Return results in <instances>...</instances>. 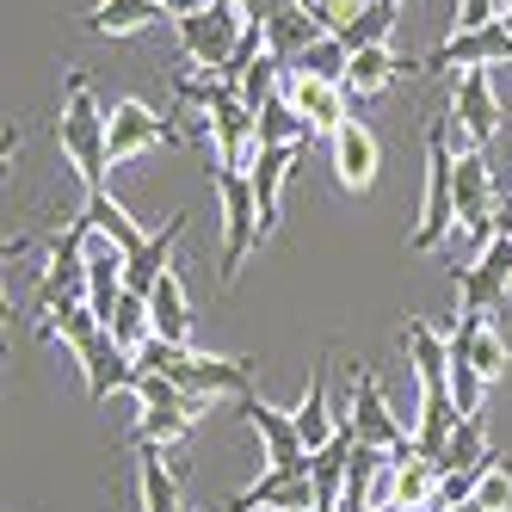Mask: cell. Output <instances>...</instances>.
Listing matches in <instances>:
<instances>
[{
  "label": "cell",
  "mask_w": 512,
  "mask_h": 512,
  "mask_svg": "<svg viewBox=\"0 0 512 512\" xmlns=\"http://www.w3.org/2000/svg\"><path fill=\"white\" fill-rule=\"evenodd\" d=\"M105 136H112V118H105L99 99H93V75H87V68H68V75H62L56 142H62V155H68V167H75V179L87 192H105V167H112Z\"/></svg>",
  "instance_id": "cell-1"
},
{
  "label": "cell",
  "mask_w": 512,
  "mask_h": 512,
  "mask_svg": "<svg viewBox=\"0 0 512 512\" xmlns=\"http://www.w3.org/2000/svg\"><path fill=\"white\" fill-rule=\"evenodd\" d=\"M457 235V155L445 142V118L426 124V204H420V223L408 235L414 253H432Z\"/></svg>",
  "instance_id": "cell-2"
},
{
  "label": "cell",
  "mask_w": 512,
  "mask_h": 512,
  "mask_svg": "<svg viewBox=\"0 0 512 512\" xmlns=\"http://www.w3.org/2000/svg\"><path fill=\"white\" fill-rule=\"evenodd\" d=\"M216 179V198H223V284L241 278L247 253L266 241V223H260V198H253V179L241 167H210Z\"/></svg>",
  "instance_id": "cell-3"
},
{
  "label": "cell",
  "mask_w": 512,
  "mask_h": 512,
  "mask_svg": "<svg viewBox=\"0 0 512 512\" xmlns=\"http://www.w3.org/2000/svg\"><path fill=\"white\" fill-rule=\"evenodd\" d=\"M346 420L358 432V445H383V451H408L414 445V420H401L389 408V395H383L371 364H358V371H352V414Z\"/></svg>",
  "instance_id": "cell-4"
},
{
  "label": "cell",
  "mask_w": 512,
  "mask_h": 512,
  "mask_svg": "<svg viewBox=\"0 0 512 512\" xmlns=\"http://www.w3.org/2000/svg\"><path fill=\"white\" fill-rule=\"evenodd\" d=\"M235 414L260 432V445H266V469H284V475H309V445H303V432L297 420H290L284 408H272L266 395H241L235 401Z\"/></svg>",
  "instance_id": "cell-5"
},
{
  "label": "cell",
  "mask_w": 512,
  "mask_h": 512,
  "mask_svg": "<svg viewBox=\"0 0 512 512\" xmlns=\"http://www.w3.org/2000/svg\"><path fill=\"white\" fill-rule=\"evenodd\" d=\"M494 62H512V31L494 19L482 31H451L426 62H408L414 75H438V68H494Z\"/></svg>",
  "instance_id": "cell-6"
},
{
  "label": "cell",
  "mask_w": 512,
  "mask_h": 512,
  "mask_svg": "<svg viewBox=\"0 0 512 512\" xmlns=\"http://www.w3.org/2000/svg\"><path fill=\"white\" fill-rule=\"evenodd\" d=\"M223 512H321V494H315V475L260 469Z\"/></svg>",
  "instance_id": "cell-7"
},
{
  "label": "cell",
  "mask_w": 512,
  "mask_h": 512,
  "mask_svg": "<svg viewBox=\"0 0 512 512\" xmlns=\"http://www.w3.org/2000/svg\"><path fill=\"white\" fill-rule=\"evenodd\" d=\"M167 142H179V130H173L161 112H149L142 99H124L118 112H112L105 155H112V167H124V161H136V155H149V149H167Z\"/></svg>",
  "instance_id": "cell-8"
},
{
  "label": "cell",
  "mask_w": 512,
  "mask_h": 512,
  "mask_svg": "<svg viewBox=\"0 0 512 512\" xmlns=\"http://www.w3.org/2000/svg\"><path fill=\"white\" fill-rule=\"evenodd\" d=\"M303 155H309V142H284V149H260V155H253V167H247L253 198H260L266 235L278 229V216H284V186L297 179V161H303Z\"/></svg>",
  "instance_id": "cell-9"
},
{
  "label": "cell",
  "mask_w": 512,
  "mask_h": 512,
  "mask_svg": "<svg viewBox=\"0 0 512 512\" xmlns=\"http://www.w3.org/2000/svg\"><path fill=\"white\" fill-rule=\"evenodd\" d=\"M451 112H457L463 130L475 136V149H488V142L500 136L506 105H500V93H494V81H488V68H463V81H457V93H451Z\"/></svg>",
  "instance_id": "cell-10"
},
{
  "label": "cell",
  "mask_w": 512,
  "mask_h": 512,
  "mask_svg": "<svg viewBox=\"0 0 512 512\" xmlns=\"http://www.w3.org/2000/svg\"><path fill=\"white\" fill-rule=\"evenodd\" d=\"M173 31H179V62H198V68H210V75L229 81L241 38H229V31L210 19V7H204V13H186V19H173Z\"/></svg>",
  "instance_id": "cell-11"
},
{
  "label": "cell",
  "mask_w": 512,
  "mask_h": 512,
  "mask_svg": "<svg viewBox=\"0 0 512 512\" xmlns=\"http://www.w3.org/2000/svg\"><path fill=\"white\" fill-rule=\"evenodd\" d=\"M451 358L475 364V371L494 383V377H506L512 346H506V334L494 327V315H457V327H451Z\"/></svg>",
  "instance_id": "cell-12"
},
{
  "label": "cell",
  "mask_w": 512,
  "mask_h": 512,
  "mask_svg": "<svg viewBox=\"0 0 512 512\" xmlns=\"http://www.w3.org/2000/svg\"><path fill=\"white\" fill-rule=\"evenodd\" d=\"M81 377H87V395L93 401H105V395H118V389H136V377H142V364H136V352H124L112 334H99V340H87L81 352Z\"/></svg>",
  "instance_id": "cell-13"
},
{
  "label": "cell",
  "mask_w": 512,
  "mask_h": 512,
  "mask_svg": "<svg viewBox=\"0 0 512 512\" xmlns=\"http://www.w3.org/2000/svg\"><path fill=\"white\" fill-rule=\"evenodd\" d=\"M401 352H408V371L420 389H445L451 383V334H438L426 315H408L401 327Z\"/></svg>",
  "instance_id": "cell-14"
},
{
  "label": "cell",
  "mask_w": 512,
  "mask_h": 512,
  "mask_svg": "<svg viewBox=\"0 0 512 512\" xmlns=\"http://www.w3.org/2000/svg\"><path fill=\"white\" fill-rule=\"evenodd\" d=\"M284 99L309 118L315 136H334L340 124H352V93L334 87V81H309V75H290L284 81Z\"/></svg>",
  "instance_id": "cell-15"
},
{
  "label": "cell",
  "mask_w": 512,
  "mask_h": 512,
  "mask_svg": "<svg viewBox=\"0 0 512 512\" xmlns=\"http://www.w3.org/2000/svg\"><path fill=\"white\" fill-rule=\"evenodd\" d=\"M179 235H186V210H173L167 223H161V235H149V241H142L130 260H124V290H130V297H149V290L161 284V272L173 266V241H179Z\"/></svg>",
  "instance_id": "cell-16"
},
{
  "label": "cell",
  "mask_w": 512,
  "mask_h": 512,
  "mask_svg": "<svg viewBox=\"0 0 512 512\" xmlns=\"http://www.w3.org/2000/svg\"><path fill=\"white\" fill-rule=\"evenodd\" d=\"M136 494H142V512H192L186 494H179V469L167 463L161 445H136Z\"/></svg>",
  "instance_id": "cell-17"
},
{
  "label": "cell",
  "mask_w": 512,
  "mask_h": 512,
  "mask_svg": "<svg viewBox=\"0 0 512 512\" xmlns=\"http://www.w3.org/2000/svg\"><path fill=\"white\" fill-rule=\"evenodd\" d=\"M334 173L346 192H371L377 186V136L364 130L358 118L334 130Z\"/></svg>",
  "instance_id": "cell-18"
},
{
  "label": "cell",
  "mask_w": 512,
  "mask_h": 512,
  "mask_svg": "<svg viewBox=\"0 0 512 512\" xmlns=\"http://www.w3.org/2000/svg\"><path fill=\"white\" fill-rule=\"evenodd\" d=\"M327 358H334V346L321 352V364H315V377H309V389H303V401L290 408V420H297V432H303V445L309 451H321L327 438H334L346 420H334V408H327Z\"/></svg>",
  "instance_id": "cell-19"
},
{
  "label": "cell",
  "mask_w": 512,
  "mask_h": 512,
  "mask_svg": "<svg viewBox=\"0 0 512 512\" xmlns=\"http://www.w3.org/2000/svg\"><path fill=\"white\" fill-rule=\"evenodd\" d=\"M149 309H155V334L173 346H192V297H186V278L173 266L161 272V284L149 290Z\"/></svg>",
  "instance_id": "cell-20"
},
{
  "label": "cell",
  "mask_w": 512,
  "mask_h": 512,
  "mask_svg": "<svg viewBox=\"0 0 512 512\" xmlns=\"http://www.w3.org/2000/svg\"><path fill=\"white\" fill-rule=\"evenodd\" d=\"M315 38H321V19L303 7V0H284V7L266 19V50H272L278 62H297Z\"/></svg>",
  "instance_id": "cell-21"
},
{
  "label": "cell",
  "mask_w": 512,
  "mask_h": 512,
  "mask_svg": "<svg viewBox=\"0 0 512 512\" xmlns=\"http://www.w3.org/2000/svg\"><path fill=\"white\" fill-rule=\"evenodd\" d=\"M155 19H167L161 0H99V7L81 19V31L87 38H130V31L155 25Z\"/></svg>",
  "instance_id": "cell-22"
},
{
  "label": "cell",
  "mask_w": 512,
  "mask_h": 512,
  "mask_svg": "<svg viewBox=\"0 0 512 512\" xmlns=\"http://www.w3.org/2000/svg\"><path fill=\"white\" fill-rule=\"evenodd\" d=\"M457 401H451V383L445 389H420V420H414V451L420 457H438L445 451V438L457 432Z\"/></svg>",
  "instance_id": "cell-23"
},
{
  "label": "cell",
  "mask_w": 512,
  "mask_h": 512,
  "mask_svg": "<svg viewBox=\"0 0 512 512\" xmlns=\"http://www.w3.org/2000/svg\"><path fill=\"white\" fill-rule=\"evenodd\" d=\"M68 303H87V260H50L38 290H31V309L38 315H56Z\"/></svg>",
  "instance_id": "cell-24"
},
{
  "label": "cell",
  "mask_w": 512,
  "mask_h": 512,
  "mask_svg": "<svg viewBox=\"0 0 512 512\" xmlns=\"http://www.w3.org/2000/svg\"><path fill=\"white\" fill-rule=\"evenodd\" d=\"M290 75H309V81H334V87H346V75H352V50H346V38L340 31H321V38L290 62Z\"/></svg>",
  "instance_id": "cell-25"
},
{
  "label": "cell",
  "mask_w": 512,
  "mask_h": 512,
  "mask_svg": "<svg viewBox=\"0 0 512 512\" xmlns=\"http://www.w3.org/2000/svg\"><path fill=\"white\" fill-rule=\"evenodd\" d=\"M401 68H408V62H395V50H389V44L358 50V56H352V75H346V93H352V105L377 99V93H383V87L401 75Z\"/></svg>",
  "instance_id": "cell-26"
},
{
  "label": "cell",
  "mask_w": 512,
  "mask_h": 512,
  "mask_svg": "<svg viewBox=\"0 0 512 512\" xmlns=\"http://www.w3.org/2000/svg\"><path fill=\"white\" fill-rule=\"evenodd\" d=\"M198 408L204 401L192 395V401H173V408H142V420H136V445H179V438L192 432V420H198Z\"/></svg>",
  "instance_id": "cell-27"
},
{
  "label": "cell",
  "mask_w": 512,
  "mask_h": 512,
  "mask_svg": "<svg viewBox=\"0 0 512 512\" xmlns=\"http://www.w3.org/2000/svg\"><path fill=\"white\" fill-rule=\"evenodd\" d=\"M395 19H401V0H364V7L340 25V38H346V50L358 56V50H371V44H389Z\"/></svg>",
  "instance_id": "cell-28"
},
{
  "label": "cell",
  "mask_w": 512,
  "mask_h": 512,
  "mask_svg": "<svg viewBox=\"0 0 512 512\" xmlns=\"http://www.w3.org/2000/svg\"><path fill=\"white\" fill-rule=\"evenodd\" d=\"M81 216H87V223H93V229H99L105 241H118L124 253H136L142 241H149V235H142V229L130 223V210H124V204H118L112 192H87V204H81Z\"/></svg>",
  "instance_id": "cell-29"
},
{
  "label": "cell",
  "mask_w": 512,
  "mask_h": 512,
  "mask_svg": "<svg viewBox=\"0 0 512 512\" xmlns=\"http://www.w3.org/2000/svg\"><path fill=\"white\" fill-rule=\"evenodd\" d=\"M284 142H315V130H309V118L297 105L278 93V99L260 105V149H284Z\"/></svg>",
  "instance_id": "cell-30"
},
{
  "label": "cell",
  "mask_w": 512,
  "mask_h": 512,
  "mask_svg": "<svg viewBox=\"0 0 512 512\" xmlns=\"http://www.w3.org/2000/svg\"><path fill=\"white\" fill-rule=\"evenodd\" d=\"M105 334H112L124 352H142L155 340V309H149V297H130L124 290V303L112 309V321H105Z\"/></svg>",
  "instance_id": "cell-31"
},
{
  "label": "cell",
  "mask_w": 512,
  "mask_h": 512,
  "mask_svg": "<svg viewBox=\"0 0 512 512\" xmlns=\"http://www.w3.org/2000/svg\"><path fill=\"white\" fill-rule=\"evenodd\" d=\"M488 451H494V445H488V432H482V420H457V432L445 438V451H438L432 463H438V469L451 475V469H469V463H482Z\"/></svg>",
  "instance_id": "cell-32"
},
{
  "label": "cell",
  "mask_w": 512,
  "mask_h": 512,
  "mask_svg": "<svg viewBox=\"0 0 512 512\" xmlns=\"http://www.w3.org/2000/svg\"><path fill=\"white\" fill-rule=\"evenodd\" d=\"M44 334H50V340H62L68 352H81L87 340H99V334H105V321L93 315V303H68V309H56V321L44 327Z\"/></svg>",
  "instance_id": "cell-33"
},
{
  "label": "cell",
  "mask_w": 512,
  "mask_h": 512,
  "mask_svg": "<svg viewBox=\"0 0 512 512\" xmlns=\"http://www.w3.org/2000/svg\"><path fill=\"white\" fill-rule=\"evenodd\" d=\"M235 87L223 81V75H173V99L179 105H204V112H216Z\"/></svg>",
  "instance_id": "cell-34"
},
{
  "label": "cell",
  "mask_w": 512,
  "mask_h": 512,
  "mask_svg": "<svg viewBox=\"0 0 512 512\" xmlns=\"http://www.w3.org/2000/svg\"><path fill=\"white\" fill-rule=\"evenodd\" d=\"M482 389H488V377L475 371V364L451 358V401H457V414H463V420H482Z\"/></svg>",
  "instance_id": "cell-35"
},
{
  "label": "cell",
  "mask_w": 512,
  "mask_h": 512,
  "mask_svg": "<svg viewBox=\"0 0 512 512\" xmlns=\"http://www.w3.org/2000/svg\"><path fill=\"white\" fill-rule=\"evenodd\" d=\"M475 500H482L488 512H512V469H506V457L488 469V482L475 488Z\"/></svg>",
  "instance_id": "cell-36"
},
{
  "label": "cell",
  "mask_w": 512,
  "mask_h": 512,
  "mask_svg": "<svg viewBox=\"0 0 512 512\" xmlns=\"http://www.w3.org/2000/svg\"><path fill=\"white\" fill-rule=\"evenodd\" d=\"M161 7H167V19H186V13H204L210 0H161Z\"/></svg>",
  "instance_id": "cell-37"
},
{
  "label": "cell",
  "mask_w": 512,
  "mask_h": 512,
  "mask_svg": "<svg viewBox=\"0 0 512 512\" xmlns=\"http://www.w3.org/2000/svg\"><path fill=\"white\" fill-rule=\"evenodd\" d=\"M451 512H488V506H482V500H463V506H451Z\"/></svg>",
  "instance_id": "cell-38"
},
{
  "label": "cell",
  "mask_w": 512,
  "mask_h": 512,
  "mask_svg": "<svg viewBox=\"0 0 512 512\" xmlns=\"http://www.w3.org/2000/svg\"><path fill=\"white\" fill-rule=\"evenodd\" d=\"M364 512H408V506H395V500H389V506H364Z\"/></svg>",
  "instance_id": "cell-39"
},
{
  "label": "cell",
  "mask_w": 512,
  "mask_h": 512,
  "mask_svg": "<svg viewBox=\"0 0 512 512\" xmlns=\"http://www.w3.org/2000/svg\"><path fill=\"white\" fill-rule=\"evenodd\" d=\"M303 7H309V13H321V7H327V0H303Z\"/></svg>",
  "instance_id": "cell-40"
},
{
  "label": "cell",
  "mask_w": 512,
  "mask_h": 512,
  "mask_svg": "<svg viewBox=\"0 0 512 512\" xmlns=\"http://www.w3.org/2000/svg\"><path fill=\"white\" fill-rule=\"evenodd\" d=\"M352 7H364V0H352Z\"/></svg>",
  "instance_id": "cell-41"
}]
</instances>
